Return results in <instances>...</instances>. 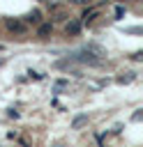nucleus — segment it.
<instances>
[{"label": "nucleus", "mask_w": 143, "mask_h": 147, "mask_svg": "<svg viewBox=\"0 0 143 147\" xmlns=\"http://www.w3.org/2000/svg\"><path fill=\"white\" fill-rule=\"evenodd\" d=\"M39 2H48V0H39Z\"/></svg>", "instance_id": "obj_15"}, {"label": "nucleus", "mask_w": 143, "mask_h": 147, "mask_svg": "<svg viewBox=\"0 0 143 147\" xmlns=\"http://www.w3.org/2000/svg\"><path fill=\"white\" fill-rule=\"evenodd\" d=\"M134 78H136V74H131V71H129V76H120V78H118V83H131Z\"/></svg>", "instance_id": "obj_7"}, {"label": "nucleus", "mask_w": 143, "mask_h": 147, "mask_svg": "<svg viewBox=\"0 0 143 147\" xmlns=\"http://www.w3.org/2000/svg\"><path fill=\"white\" fill-rule=\"evenodd\" d=\"M7 115H9V117H18V110H14V108H9V110H7Z\"/></svg>", "instance_id": "obj_12"}, {"label": "nucleus", "mask_w": 143, "mask_h": 147, "mask_svg": "<svg viewBox=\"0 0 143 147\" xmlns=\"http://www.w3.org/2000/svg\"><path fill=\"white\" fill-rule=\"evenodd\" d=\"M5 25H7V30H12V32H25V23H21L18 18H7Z\"/></svg>", "instance_id": "obj_1"}, {"label": "nucleus", "mask_w": 143, "mask_h": 147, "mask_svg": "<svg viewBox=\"0 0 143 147\" xmlns=\"http://www.w3.org/2000/svg\"><path fill=\"white\" fill-rule=\"evenodd\" d=\"M51 32H53V23H39V25H37V37L46 39Z\"/></svg>", "instance_id": "obj_3"}, {"label": "nucleus", "mask_w": 143, "mask_h": 147, "mask_svg": "<svg viewBox=\"0 0 143 147\" xmlns=\"http://www.w3.org/2000/svg\"><path fill=\"white\" fill-rule=\"evenodd\" d=\"M69 2H72V5H90L92 0H69Z\"/></svg>", "instance_id": "obj_10"}, {"label": "nucleus", "mask_w": 143, "mask_h": 147, "mask_svg": "<svg viewBox=\"0 0 143 147\" xmlns=\"http://www.w3.org/2000/svg\"><path fill=\"white\" fill-rule=\"evenodd\" d=\"M78 30H81V23H78V21H72V23H67V25H65V32H67V34H72V37H74V34H78Z\"/></svg>", "instance_id": "obj_5"}, {"label": "nucleus", "mask_w": 143, "mask_h": 147, "mask_svg": "<svg viewBox=\"0 0 143 147\" xmlns=\"http://www.w3.org/2000/svg\"><path fill=\"white\" fill-rule=\"evenodd\" d=\"M131 119H134V122H138V119H141V110H136V113L131 115Z\"/></svg>", "instance_id": "obj_13"}, {"label": "nucleus", "mask_w": 143, "mask_h": 147, "mask_svg": "<svg viewBox=\"0 0 143 147\" xmlns=\"http://www.w3.org/2000/svg\"><path fill=\"white\" fill-rule=\"evenodd\" d=\"M122 16H125V9H122V7H115V18H118V21H120V18H122Z\"/></svg>", "instance_id": "obj_9"}, {"label": "nucleus", "mask_w": 143, "mask_h": 147, "mask_svg": "<svg viewBox=\"0 0 143 147\" xmlns=\"http://www.w3.org/2000/svg\"><path fill=\"white\" fill-rule=\"evenodd\" d=\"M67 85H69L67 80H55V92H58V90H65Z\"/></svg>", "instance_id": "obj_8"}, {"label": "nucleus", "mask_w": 143, "mask_h": 147, "mask_svg": "<svg viewBox=\"0 0 143 147\" xmlns=\"http://www.w3.org/2000/svg\"><path fill=\"white\" fill-rule=\"evenodd\" d=\"M97 14H99V9H97V7L85 9V11H83V16H81V23H92V21L97 18Z\"/></svg>", "instance_id": "obj_2"}, {"label": "nucleus", "mask_w": 143, "mask_h": 147, "mask_svg": "<svg viewBox=\"0 0 143 147\" xmlns=\"http://www.w3.org/2000/svg\"><path fill=\"white\" fill-rule=\"evenodd\" d=\"M88 124V115H76L74 119H72V129H81V126H85Z\"/></svg>", "instance_id": "obj_6"}, {"label": "nucleus", "mask_w": 143, "mask_h": 147, "mask_svg": "<svg viewBox=\"0 0 143 147\" xmlns=\"http://www.w3.org/2000/svg\"><path fill=\"white\" fill-rule=\"evenodd\" d=\"M25 23H30V25H39V23H42V11H39V9H32V11L25 16Z\"/></svg>", "instance_id": "obj_4"}, {"label": "nucleus", "mask_w": 143, "mask_h": 147, "mask_svg": "<svg viewBox=\"0 0 143 147\" xmlns=\"http://www.w3.org/2000/svg\"><path fill=\"white\" fill-rule=\"evenodd\" d=\"M2 64H5V60H0V67H2Z\"/></svg>", "instance_id": "obj_14"}, {"label": "nucleus", "mask_w": 143, "mask_h": 147, "mask_svg": "<svg viewBox=\"0 0 143 147\" xmlns=\"http://www.w3.org/2000/svg\"><path fill=\"white\" fill-rule=\"evenodd\" d=\"M28 76H30V78H37V80L42 78V74H37V71H28Z\"/></svg>", "instance_id": "obj_11"}]
</instances>
